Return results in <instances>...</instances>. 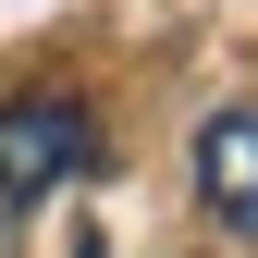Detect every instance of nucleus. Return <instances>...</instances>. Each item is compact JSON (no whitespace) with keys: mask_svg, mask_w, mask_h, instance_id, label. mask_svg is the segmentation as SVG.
<instances>
[{"mask_svg":"<svg viewBox=\"0 0 258 258\" xmlns=\"http://www.w3.org/2000/svg\"><path fill=\"white\" fill-rule=\"evenodd\" d=\"M197 197H209L221 234L258 246V99H234V111L197 123Z\"/></svg>","mask_w":258,"mask_h":258,"instance_id":"f03ea898","label":"nucleus"},{"mask_svg":"<svg viewBox=\"0 0 258 258\" xmlns=\"http://www.w3.org/2000/svg\"><path fill=\"white\" fill-rule=\"evenodd\" d=\"M99 160V123L74 99H13L0 111V209H37L61 172H86Z\"/></svg>","mask_w":258,"mask_h":258,"instance_id":"f257e3e1","label":"nucleus"},{"mask_svg":"<svg viewBox=\"0 0 258 258\" xmlns=\"http://www.w3.org/2000/svg\"><path fill=\"white\" fill-rule=\"evenodd\" d=\"M74 258H111V246H99V234H86V246H74Z\"/></svg>","mask_w":258,"mask_h":258,"instance_id":"7ed1b4c3","label":"nucleus"}]
</instances>
